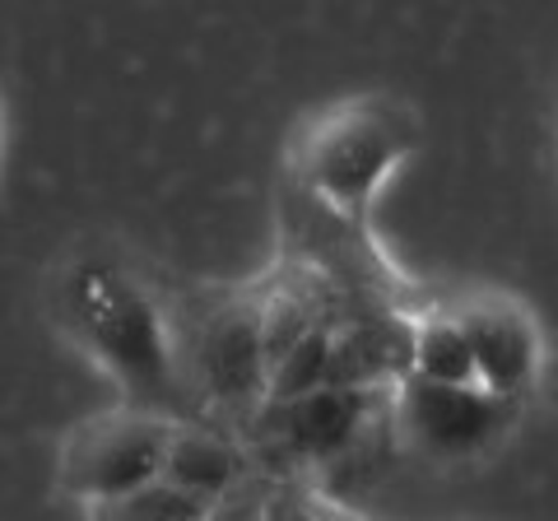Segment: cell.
Listing matches in <instances>:
<instances>
[{
	"instance_id": "obj_8",
	"label": "cell",
	"mask_w": 558,
	"mask_h": 521,
	"mask_svg": "<svg viewBox=\"0 0 558 521\" xmlns=\"http://www.w3.org/2000/svg\"><path fill=\"white\" fill-rule=\"evenodd\" d=\"M159 475L172 480V484H182L186 494L205 498L209 512H215V502L229 498L242 484V475H247V457H242V447L229 438V433H219L215 424L178 420L172 424V438H168Z\"/></svg>"
},
{
	"instance_id": "obj_5",
	"label": "cell",
	"mask_w": 558,
	"mask_h": 521,
	"mask_svg": "<svg viewBox=\"0 0 558 521\" xmlns=\"http://www.w3.org/2000/svg\"><path fill=\"white\" fill-rule=\"evenodd\" d=\"M391 405L410 447L438 461H461L494 447L512 410L508 396L484 391L480 381H428L414 373L391 381Z\"/></svg>"
},
{
	"instance_id": "obj_7",
	"label": "cell",
	"mask_w": 558,
	"mask_h": 521,
	"mask_svg": "<svg viewBox=\"0 0 558 521\" xmlns=\"http://www.w3.org/2000/svg\"><path fill=\"white\" fill-rule=\"evenodd\" d=\"M457 322L470 340L475 381L484 391L517 401L539 373V331L531 312L512 299L488 293V299H470L465 307H457Z\"/></svg>"
},
{
	"instance_id": "obj_2",
	"label": "cell",
	"mask_w": 558,
	"mask_h": 521,
	"mask_svg": "<svg viewBox=\"0 0 558 521\" xmlns=\"http://www.w3.org/2000/svg\"><path fill=\"white\" fill-rule=\"evenodd\" d=\"M414 145L418 121L405 102L387 94H359L307 117L293 145V178L322 210L363 229L381 182Z\"/></svg>"
},
{
	"instance_id": "obj_10",
	"label": "cell",
	"mask_w": 558,
	"mask_h": 521,
	"mask_svg": "<svg viewBox=\"0 0 558 521\" xmlns=\"http://www.w3.org/2000/svg\"><path fill=\"white\" fill-rule=\"evenodd\" d=\"M94 517H117V521H196V517H215L209 502L186 494L182 484H172L163 475H154L135 489L117 494V498H102L89 508Z\"/></svg>"
},
{
	"instance_id": "obj_12",
	"label": "cell",
	"mask_w": 558,
	"mask_h": 521,
	"mask_svg": "<svg viewBox=\"0 0 558 521\" xmlns=\"http://www.w3.org/2000/svg\"><path fill=\"white\" fill-rule=\"evenodd\" d=\"M0 145H5V112H0Z\"/></svg>"
},
{
	"instance_id": "obj_11",
	"label": "cell",
	"mask_w": 558,
	"mask_h": 521,
	"mask_svg": "<svg viewBox=\"0 0 558 521\" xmlns=\"http://www.w3.org/2000/svg\"><path fill=\"white\" fill-rule=\"evenodd\" d=\"M326 354H330V322L312 326L303 340H293L284 354L270 363L266 373V401H289V396H303L312 387L326 381ZM260 401V405H266Z\"/></svg>"
},
{
	"instance_id": "obj_6",
	"label": "cell",
	"mask_w": 558,
	"mask_h": 521,
	"mask_svg": "<svg viewBox=\"0 0 558 521\" xmlns=\"http://www.w3.org/2000/svg\"><path fill=\"white\" fill-rule=\"evenodd\" d=\"M391 387H312L289 401H266L247 433L260 438V447H279L284 457L299 461H336L344 451H354L363 428L373 420V405L387 396Z\"/></svg>"
},
{
	"instance_id": "obj_9",
	"label": "cell",
	"mask_w": 558,
	"mask_h": 521,
	"mask_svg": "<svg viewBox=\"0 0 558 521\" xmlns=\"http://www.w3.org/2000/svg\"><path fill=\"white\" fill-rule=\"evenodd\" d=\"M410 373L428 381H475V359L457 312H428L410 322Z\"/></svg>"
},
{
	"instance_id": "obj_4",
	"label": "cell",
	"mask_w": 558,
	"mask_h": 521,
	"mask_svg": "<svg viewBox=\"0 0 558 521\" xmlns=\"http://www.w3.org/2000/svg\"><path fill=\"white\" fill-rule=\"evenodd\" d=\"M172 414L145 410V405H121L108 414H94L70 428L61 447V489L75 494L84 508L102 498H117L159 475L163 451L172 438Z\"/></svg>"
},
{
	"instance_id": "obj_3",
	"label": "cell",
	"mask_w": 558,
	"mask_h": 521,
	"mask_svg": "<svg viewBox=\"0 0 558 521\" xmlns=\"http://www.w3.org/2000/svg\"><path fill=\"white\" fill-rule=\"evenodd\" d=\"M178 368L196 420L247 428L266 401V350H260V312L256 293L201 303L178 322Z\"/></svg>"
},
{
	"instance_id": "obj_1",
	"label": "cell",
	"mask_w": 558,
	"mask_h": 521,
	"mask_svg": "<svg viewBox=\"0 0 558 521\" xmlns=\"http://www.w3.org/2000/svg\"><path fill=\"white\" fill-rule=\"evenodd\" d=\"M61 326L84 344L131 396V405L196 420L178 368L172 312L154 293L108 260H84L61 289Z\"/></svg>"
}]
</instances>
